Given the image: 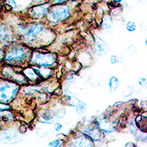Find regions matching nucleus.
I'll return each mask as SVG.
<instances>
[{
  "label": "nucleus",
  "mask_w": 147,
  "mask_h": 147,
  "mask_svg": "<svg viewBox=\"0 0 147 147\" xmlns=\"http://www.w3.org/2000/svg\"><path fill=\"white\" fill-rule=\"evenodd\" d=\"M13 31L18 40L30 49L50 45L56 37L52 29L43 22L20 24Z\"/></svg>",
  "instance_id": "nucleus-1"
},
{
  "label": "nucleus",
  "mask_w": 147,
  "mask_h": 147,
  "mask_svg": "<svg viewBox=\"0 0 147 147\" xmlns=\"http://www.w3.org/2000/svg\"><path fill=\"white\" fill-rule=\"evenodd\" d=\"M32 49L20 41L10 44L5 48L4 64L15 67L29 65Z\"/></svg>",
  "instance_id": "nucleus-2"
},
{
  "label": "nucleus",
  "mask_w": 147,
  "mask_h": 147,
  "mask_svg": "<svg viewBox=\"0 0 147 147\" xmlns=\"http://www.w3.org/2000/svg\"><path fill=\"white\" fill-rule=\"evenodd\" d=\"M29 65L55 69L58 65L57 55L51 52H44L38 49L32 50Z\"/></svg>",
  "instance_id": "nucleus-3"
},
{
  "label": "nucleus",
  "mask_w": 147,
  "mask_h": 147,
  "mask_svg": "<svg viewBox=\"0 0 147 147\" xmlns=\"http://www.w3.org/2000/svg\"><path fill=\"white\" fill-rule=\"evenodd\" d=\"M20 88L16 82L0 77V102L10 105L18 95Z\"/></svg>",
  "instance_id": "nucleus-4"
},
{
  "label": "nucleus",
  "mask_w": 147,
  "mask_h": 147,
  "mask_svg": "<svg viewBox=\"0 0 147 147\" xmlns=\"http://www.w3.org/2000/svg\"><path fill=\"white\" fill-rule=\"evenodd\" d=\"M70 16L71 10L69 5L65 3L56 4L52 5L46 18L49 23L57 24L67 20Z\"/></svg>",
  "instance_id": "nucleus-5"
},
{
  "label": "nucleus",
  "mask_w": 147,
  "mask_h": 147,
  "mask_svg": "<svg viewBox=\"0 0 147 147\" xmlns=\"http://www.w3.org/2000/svg\"><path fill=\"white\" fill-rule=\"evenodd\" d=\"M22 69L23 68L21 67L11 66L3 63L1 66L0 77L13 81L20 85L21 87L29 85L28 82L22 74Z\"/></svg>",
  "instance_id": "nucleus-6"
},
{
  "label": "nucleus",
  "mask_w": 147,
  "mask_h": 147,
  "mask_svg": "<svg viewBox=\"0 0 147 147\" xmlns=\"http://www.w3.org/2000/svg\"><path fill=\"white\" fill-rule=\"evenodd\" d=\"M91 123L104 135L111 134L118 129V121L106 115H101L96 117Z\"/></svg>",
  "instance_id": "nucleus-7"
},
{
  "label": "nucleus",
  "mask_w": 147,
  "mask_h": 147,
  "mask_svg": "<svg viewBox=\"0 0 147 147\" xmlns=\"http://www.w3.org/2000/svg\"><path fill=\"white\" fill-rule=\"evenodd\" d=\"M63 147H95V146L88 136L77 130L67 136Z\"/></svg>",
  "instance_id": "nucleus-8"
},
{
  "label": "nucleus",
  "mask_w": 147,
  "mask_h": 147,
  "mask_svg": "<svg viewBox=\"0 0 147 147\" xmlns=\"http://www.w3.org/2000/svg\"><path fill=\"white\" fill-rule=\"evenodd\" d=\"M19 41L13 29L5 23H0V45L5 48L10 44Z\"/></svg>",
  "instance_id": "nucleus-9"
},
{
  "label": "nucleus",
  "mask_w": 147,
  "mask_h": 147,
  "mask_svg": "<svg viewBox=\"0 0 147 147\" xmlns=\"http://www.w3.org/2000/svg\"><path fill=\"white\" fill-rule=\"evenodd\" d=\"M77 130L85 135V136H88L94 142V146L97 143L101 142L105 137V135L99 129H98L92 123H90V124H89V125L82 126L79 129H77Z\"/></svg>",
  "instance_id": "nucleus-10"
},
{
  "label": "nucleus",
  "mask_w": 147,
  "mask_h": 147,
  "mask_svg": "<svg viewBox=\"0 0 147 147\" xmlns=\"http://www.w3.org/2000/svg\"><path fill=\"white\" fill-rule=\"evenodd\" d=\"M52 5V3L47 2V3L33 6L29 10V15L31 18L35 20H39V19L46 18Z\"/></svg>",
  "instance_id": "nucleus-11"
},
{
  "label": "nucleus",
  "mask_w": 147,
  "mask_h": 147,
  "mask_svg": "<svg viewBox=\"0 0 147 147\" xmlns=\"http://www.w3.org/2000/svg\"><path fill=\"white\" fill-rule=\"evenodd\" d=\"M110 51V47L100 37L94 35V52L98 56H104L107 55Z\"/></svg>",
  "instance_id": "nucleus-12"
},
{
  "label": "nucleus",
  "mask_w": 147,
  "mask_h": 147,
  "mask_svg": "<svg viewBox=\"0 0 147 147\" xmlns=\"http://www.w3.org/2000/svg\"><path fill=\"white\" fill-rule=\"evenodd\" d=\"M22 74L28 82L29 85H37L42 82L31 65H27L22 69Z\"/></svg>",
  "instance_id": "nucleus-13"
},
{
  "label": "nucleus",
  "mask_w": 147,
  "mask_h": 147,
  "mask_svg": "<svg viewBox=\"0 0 147 147\" xmlns=\"http://www.w3.org/2000/svg\"><path fill=\"white\" fill-rule=\"evenodd\" d=\"M32 69L35 70L37 74L38 75L41 81H45L50 80L54 74V69L49 67L36 66V65H31Z\"/></svg>",
  "instance_id": "nucleus-14"
},
{
  "label": "nucleus",
  "mask_w": 147,
  "mask_h": 147,
  "mask_svg": "<svg viewBox=\"0 0 147 147\" xmlns=\"http://www.w3.org/2000/svg\"><path fill=\"white\" fill-rule=\"evenodd\" d=\"M0 119H1L5 124H12V123L15 122V114L13 113V111H12L11 110L0 111Z\"/></svg>",
  "instance_id": "nucleus-15"
},
{
  "label": "nucleus",
  "mask_w": 147,
  "mask_h": 147,
  "mask_svg": "<svg viewBox=\"0 0 147 147\" xmlns=\"http://www.w3.org/2000/svg\"><path fill=\"white\" fill-rule=\"evenodd\" d=\"M145 115H139L135 119V124L138 128L144 133L147 132V116Z\"/></svg>",
  "instance_id": "nucleus-16"
},
{
  "label": "nucleus",
  "mask_w": 147,
  "mask_h": 147,
  "mask_svg": "<svg viewBox=\"0 0 147 147\" xmlns=\"http://www.w3.org/2000/svg\"><path fill=\"white\" fill-rule=\"evenodd\" d=\"M113 26V20L110 15H105L102 21V30L104 31H109Z\"/></svg>",
  "instance_id": "nucleus-17"
},
{
  "label": "nucleus",
  "mask_w": 147,
  "mask_h": 147,
  "mask_svg": "<svg viewBox=\"0 0 147 147\" xmlns=\"http://www.w3.org/2000/svg\"><path fill=\"white\" fill-rule=\"evenodd\" d=\"M120 85V82H119V79L115 76H112L108 80V88H109V91L110 94H113L115 90H117L119 88Z\"/></svg>",
  "instance_id": "nucleus-18"
},
{
  "label": "nucleus",
  "mask_w": 147,
  "mask_h": 147,
  "mask_svg": "<svg viewBox=\"0 0 147 147\" xmlns=\"http://www.w3.org/2000/svg\"><path fill=\"white\" fill-rule=\"evenodd\" d=\"M76 113L79 115H83L86 112V104L82 101H80L75 107Z\"/></svg>",
  "instance_id": "nucleus-19"
},
{
  "label": "nucleus",
  "mask_w": 147,
  "mask_h": 147,
  "mask_svg": "<svg viewBox=\"0 0 147 147\" xmlns=\"http://www.w3.org/2000/svg\"><path fill=\"white\" fill-rule=\"evenodd\" d=\"M65 141L60 139H56L50 141L47 144V147H63Z\"/></svg>",
  "instance_id": "nucleus-20"
},
{
  "label": "nucleus",
  "mask_w": 147,
  "mask_h": 147,
  "mask_svg": "<svg viewBox=\"0 0 147 147\" xmlns=\"http://www.w3.org/2000/svg\"><path fill=\"white\" fill-rule=\"evenodd\" d=\"M134 92V87L132 85H127L122 90V95L124 97L130 96Z\"/></svg>",
  "instance_id": "nucleus-21"
},
{
  "label": "nucleus",
  "mask_w": 147,
  "mask_h": 147,
  "mask_svg": "<svg viewBox=\"0 0 147 147\" xmlns=\"http://www.w3.org/2000/svg\"><path fill=\"white\" fill-rule=\"evenodd\" d=\"M126 29L128 32H134L136 30V24L134 21H128L126 24Z\"/></svg>",
  "instance_id": "nucleus-22"
},
{
  "label": "nucleus",
  "mask_w": 147,
  "mask_h": 147,
  "mask_svg": "<svg viewBox=\"0 0 147 147\" xmlns=\"http://www.w3.org/2000/svg\"><path fill=\"white\" fill-rule=\"evenodd\" d=\"M110 62L111 64H117L118 63L120 62V60H119V57L116 55H112L110 57Z\"/></svg>",
  "instance_id": "nucleus-23"
},
{
  "label": "nucleus",
  "mask_w": 147,
  "mask_h": 147,
  "mask_svg": "<svg viewBox=\"0 0 147 147\" xmlns=\"http://www.w3.org/2000/svg\"><path fill=\"white\" fill-rule=\"evenodd\" d=\"M4 57H5V48L0 45V65L4 63Z\"/></svg>",
  "instance_id": "nucleus-24"
},
{
  "label": "nucleus",
  "mask_w": 147,
  "mask_h": 147,
  "mask_svg": "<svg viewBox=\"0 0 147 147\" xmlns=\"http://www.w3.org/2000/svg\"><path fill=\"white\" fill-rule=\"evenodd\" d=\"M12 110V106L7 104H4L0 102V111H4V110Z\"/></svg>",
  "instance_id": "nucleus-25"
},
{
  "label": "nucleus",
  "mask_w": 147,
  "mask_h": 147,
  "mask_svg": "<svg viewBox=\"0 0 147 147\" xmlns=\"http://www.w3.org/2000/svg\"><path fill=\"white\" fill-rule=\"evenodd\" d=\"M6 1V3L10 6L11 8H16L18 7V5H17L16 2L15 0H5Z\"/></svg>",
  "instance_id": "nucleus-26"
},
{
  "label": "nucleus",
  "mask_w": 147,
  "mask_h": 147,
  "mask_svg": "<svg viewBox=\"0 0 147 147\" xmlns=\"http://www.w3.org/2000/svg\"><path fill=\"white\" fill-rule=\"evenodd\" d=\"M53 127L56 132H60L63 128V125L60 122H55L53 124Z\"/></svg>",
  "instance_id": "nucleus-27"
},
{
  "label": "nucleus",
  "mask_w": 147,
  "mask_h": 147,
  "mask_svg": "<svg viewBox=\"0 0 147 147\" xmlns=\"http://www.w3.org/2000/svg\"><path fill=\"white\" fill-rule=\"evenodd\" d=\"M138 84L139 85L142 86V87H146L147 85L146 78H145V77H140L138 80Z\"/></svg>",
  "instance_id": "nucleus-28"
},
{
  "label": "nucleus",
  "mask_w": 147,
  "mask_h": 147,
  "mask_svg": "<svg viewBox=\"0 0 147 147\" xmlns=\"http://www.w3.org/2000/svg\"><path fill=\"white\" fill-rule=\"evenodd\" d=\"M67 0H51L52 5H56V4H63L66 2Z\"/></svg>",
  "instance_id": "nucleus-29"
},
{
  "label": "nucleus",
  "mask_w": 147,
  "mask_h": 147,
  "mask_svg": "<svg viewBox=\"0 0 147 147\" xmlns=\"http://www.w3.org/2000/svg\"><path fill=\"white\" fill-rule=\"evenodd\" d=\"M125 147H136V146H135V144H133V143H127V144H126Z\"/></svg>",
  "instance_id": "nucleus-30"
},
{
  "label": "nucleus",
  "mask_w": 147,
  "mask_h": 147,
  "mask_svg": "<svg viewBox=\"0 0 147 147\" xmlns=\"http://www.w3.org/2000/svg\"><path fill=\"white\" fill-rule=\"evenodd\" d=\"M5 123H4V122L2 121L1 120V119H0V129H2V127H5Z\"/></svg>",
  "instance_id": "nucleus-31"
},
{
  "label": "nucleus",
  "mask_w": 147,
  "mask_h": 147,
  "mask_svg": "<svg viewBox=\"0 0 147 147\" xmlns=\"http://www.w3.org/2000/svg\"><path fill=\"white\" fill-rule=\"evenodd\" d=\"M112 1L114 2H116V3H120L122 2V0H112Z\"/></svg>",
  "instance_id": "nucleus-32"
},
{
  "label": "nucleus",
  "mask_w": 147,
  "mask_h": 147,
  "mask_svg": "<svg viewBox=\"0 0 147 147\" xmlns=\"http://www.w3.org/2000/svg\"><path fill=\"white\" fill-rule=\"evenodd\" d=\"M145 45L147 46V39L146 38L145 39Z\"/></svg>",
  "instance_id": "nucleus-33"
}]
</instances>
